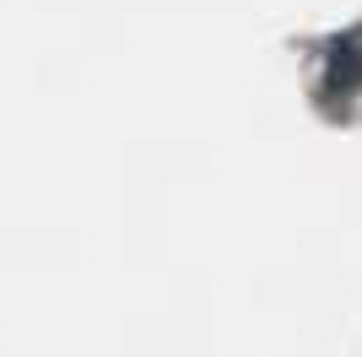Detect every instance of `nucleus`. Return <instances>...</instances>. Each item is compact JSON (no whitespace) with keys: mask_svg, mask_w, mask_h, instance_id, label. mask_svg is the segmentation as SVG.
I'll return each mask as SVG.
<instances>
[]
</instances>
